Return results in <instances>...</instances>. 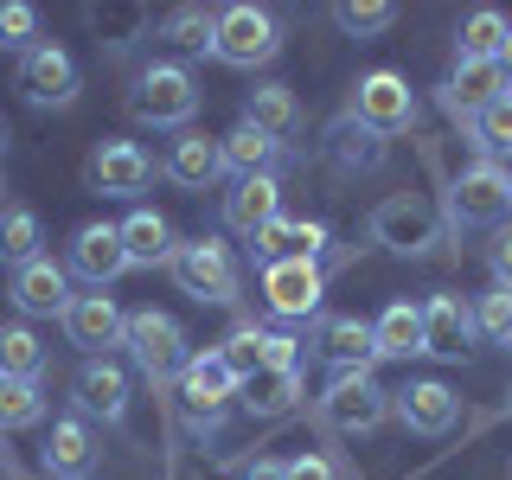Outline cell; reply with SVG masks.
<instances>
[{
  "instance_id": "obj_32",
  "label": "cell",
  "mask_w": 512,
  "mask_h": 480,
  "mask_svg": "<svg viewBox=\"0 0 512 480\" xmlns=\"http://www.w3.org/2000/svg\"><path fill=\"white\" fill-rule=\"evenodd\" d=\"M45 231H39V212H26V205H13V212H0V263L26 269L32 256H45Z\"/></svg>"
},
{
  "instance_id": "obj_23",
  "label": "cell",
  "mask_w": 512,
  "mask_h": 480,
  "mask_svg": "<svg viewBox=\"0 0 512 480\" xmlns=\"http://www.w3.org/2000/svg\"><path fill=\"white\" fill-rule=\"evenodd\" d=\"M512 84H506V71H500V58H461L455 64V77H448V109L455 116H480L487 103H500Z\"/></svg>"
},
{
  "instance_id": "obj_21",
  "label": "cell",
  "mask_w": 512,
  "mask_h": 480,
  "mask_svg": "<svg viewBox=\"0 0 512 480\" xmlns=\"http://www.w3.org/2000/svg\"><path fill=\"white\" fill-rule=\"evenodd\" d=\"M39 468H45V480H90L96 474V436H90L84 416H58Z\"/></svg>"
},
{
  "instance_id": "obj_9",
  "label": "cell",
  "mask_w": 512,
  "mask_h": 480,
  "mask_svg": "<svg viewBox=\"0 0 512 480\" xmlns=\"http://www.w3.org/2000/svg\"><path fill=\"white\" fill-rule=\"evenodd\" d=\"M320 295H327V276H320L314 256H276V263H263V308L276 320L320 314Z\"/></svg>"
},
{
  "instance_id": "obj_22",
  "label": "cell",
  "mask_w": 512,
  "mask_h": 480,
  "mask_svg": "<svg viewBox=\"0 0 512 480\" xmlns=\"http://www.w3.org/2000/svg\"><path fill=\"white\" fill-rule=\"evenodd\" d=\"M167 173L173 186H186V192H205V186H218V173H224V141L212 135H199V128H180V141H173V154H167Z\"/></svg>"
},
{
  "instance_id": "obj_40",
  "label": "cell",
  "mask_w": 512,
  "mask_h": 480,
  "mask_svg": "<svg viewBox=\"0 0 512 480\" xmlns=\"http://www.w3.org/2000/svg\"><path fill=\"white\" fill-rule=\"evenodd\" d=\"M39 45V13L26 7V0H0V52H32Z\"/></svg>"
},
{
  "instance_id": "obj_44",
  "label": "cell",
  "mask_w": 512,
  "mask_h": 480,
  "mask_svg": "<svg viewBox=\"0 0 512 480\" xmlns=\"http://www.w3.org/2000/svg\"><path fill=\"white\" fill-rule=\"evenodd\" d=\"M500 71H506V84H512V32H506V45H500Z\"/></svg>"
},
{
  "instance_id": "obj_10",
  "label": "cell",
  "mask_w": 512,
  "mask_h": 480,
  "mask_svg": "<svg viewBox=\"0 0 512 480\" xmlns=\"http://www.w3.org/2000/svg\"><path fill=\"white\" fill-rule=\"evenodd\" d=\"M352 122L372 128V135H404V128H416V90H410V77L365 71L359 77V96H352Z\"/></svg>"
},
{
  "instance_id": "obj_12",
  "label": "cell",
  "mask_w": 512,
  "mask_h": 480,
  "mask_svg": "<svg viewBox=\"0 0 512 480\" xmlns=\"http://www.w3.org/2000/svg\"><path fill=\"white\" fill-rule=\"evenodd\" d=\"M64 333H71V346H84L90 359H109V346H122V333H128V314L116 308V295L90 288V295H71Z\"/></svg>"
},
{
  "instance_id": "obj_35",
  "label": "cell",
  "mask_w": 512,
  "mask_h": 480,
  "mask_svg": "<svg viewBox=\"0 0 512 480\" xmlns=\"http://www.w3.org/2000/svg\"><path fill=\"white\" fill-rule=\"evenodd\" d=\"M506 32H512V20L506 13H493V7H474L468 20H461V58H500V45H506Z\"/></svg>"
},
{
  "instance_id": "obj_30",
  "label": "cell",
  "mask_w": 512,
  "mask_h": 480,
  "mask_svg": "<svg viewBox=\"0 0 512 480\" xmlns=\"http://www.w3.org/2000/svg\"><path fill=\"white\" fill-rule=\"evenodd\" d=\"M212 32H218V7H173L167 20H160V39L192 52V58L212 52Z\"/></svg>"
},
{
  "instance_id": "obj_11",
  "label": "cell",
  "mask_w": 512,
  "mask_h": 480,
  "mask_svg": "<svg viewBox=\"0 0 512 480\" xmlns=\"http://www.w3.org/2000/svg\"><path fill=\"white\" fill-rule=\"evenodd\" d=\"M77 58L64 52V45L52 39H39L32 52L20 58V90H26V103L32 109H64V103H77Z\"/></svg>"
},
{
  "instance_id": "obj_38",
  "label": "cell",
  "mask_w": 512,
  "mask_h": 480,
  "mask_svg": "<svg viewBox=\"0 0 512 480\" xmlns=\"http://www.w3.org/2000/svg\"><path fill=\"white\" fill-rule=\"evenodd\" d=\"M474 333H480L487 346H512V288L493 282L487 295L474 301Z\"/></svg>"
},
{
  "instance_id": "obj_31",
  "label": "cell",
  "mask_w": 512,
  "mask_h": 480,
  "mask_svg": "<svg viewBox=\"0 0 512 480\" xmlns=\"http://www.w3.org/2000/svg\"><path fill=\"white\" fill-rule=\"evenodd\" d=\"M45 372V346L26 320H7L0 327V378H39Z\"/></svg>"
},
{
  "instance_id": "obj_29",
  "label": "cell",
  "mask_w": 512,
  "mask_h": 480,
  "mask_svg": "<svg viewBox=\"0 0 512 480\" xmlns=\"http://www.w3.org/2000/svg\"><path fill=\"white\" fill-rule=\"evenodd\" d=\"M327 237L333 231L320 218H276L263 237H256V250H263L269 263H276V256H320V250H327Z\"/></svg>"
},
{
  "instance_id": "obj_20",
  "label": "cell",
  "mask_w": 512,
  "mask_h": 480,
  "mask_svg": "<svg viewBox=\"0 0 512 480\" xmlns=\"http://www.w3.org/2000/svg\"><path fill=\"white\" fill-rule=\"evenodd\" d=\"M13 308L64 320V308H71V269L52 263V256H32L26 269H13Z\"/></svg>"
},
{
  "instance_id": "obj_45",
  "label": "cell",
  "mask_w": 512,
  "mask_h": 480,
  "mask_svg": "<svg viewBox=\"0 0 512 480\" xmlns=\"http://www.w3.org/2000/svg\"><path fill=\"white\" fill-rule=\"evenodd\" d=\"M0 148H7V116H0Z\"/></svg>"
},
{
  "instance_id": "obj_46",
  "label": "cell",
  "mask_w": 512,
  "mask_h": 480,
  "mask_svg": "<svg viewBox=\"0 0 512 480\" xmlns=\"http://www.w3.org/2000/svg\"><path fill=\"white\" fill-rule=\"evenodd\" d=\"M506 410H512V391H506Z\"/></svg>"
},
{
  "instance_id": "obj_39",
  "label": "cell",
  "mask_w": 512,
  "mask_h": 480,
  "mask_svg": "<svg viewBox=\"0 0 512 480\" xmlns=\"http://www.w3.org/2000/svg\"><path fill=\"white\" fill-rule=\"evenodd\" d=\"M263 340H269V327H256V320H244V327H231V340H224V365H231L237 378H256L263 372Z\"/></svg>"
},
{
  "instance_id": "obj_41",
  "label": "cell",
  "mask_w": 512,
  "mask_h": 480,
  "mask_svg": "<svg viewBox=\"0 0 512 480\" xmlns=\"http://www.w3.org/2000/svg\"><path fill=\"white\" fill-rule=\"evenodd\" d=\"M282 480H340V468H333L327 455H314V448H308V455L288 461V474H282Z\"/></svg>"
},
{
  "instance_id": "obj_42",
  "label": "cell",
  "mask_w": 512,
  "mask_h": 480,
  "mask_svg": "<svg viewBox=\"0 0 512 480\" xmlns=\"http://www.w3.org/2000/svg\"><path fill=\"white\" fill-rule=\"evenodd\" d=\"M493 282L512 288V224H506L500 237H493Z\"/></svg>"
},
{
  "instance_id": "obj_36",
  "label": "cell",
  "mask_w": 512,
  "mask_h": 480,
  "mask_svg": "<svg viewBox=\"0 0 512 480\" xmlns=\"http://www.w3.org/2000/svg\"><path fill=\"white\" fill-rule=\"evenodd\" d=\"M333 160H340L346 173H372V167H384V135H372V128H359V122L333 128Z\"/></svg>"
},
{
  "instance_id": "obj_4",
  "label": "cell",
  "mask_w": 512,
  "mask_h": 480,
  "mask_svg": "<svg viewBox=\"0 0 512 480\" xmlns=\"http://www.w3.org/2000/svg\"><path fill=\"white\" fill-rule=\"evenodd\" d=\"M122 346H128V359H135V372L148 378V384H180L186 359H192V352H186V333H180V320L160 314V308H135V314H128Z\"/></svg>"
},
{
  "instance_id": "obj_1",
  "label": "cell",
  "mask_w": 512,
  "mask_h": 480,
  "mask_svg": "<svg viewBox=\"0 0 512 480\" xmlns=\"http://www.w3.org/2000/svg\"><path fill=\"white\" fill-rule=\"evenodd\" d=\"M167 269L180 282V295H192L199 308H231L244 295V269H237V250L224 237H186Z\"/></svg>"
},
{
  "instance_id": "obj_5",
  "label": "cell",
  "mask_w": 512,
  "mask_h": 480,
  "mask_svg": "<svg viewBox=\"0 0 512 480\" xmlns=\"http://www.w3.org/2000/svg\"><path fill=\"white\" fill-rule=\"evenodd\" d=\"M237 391H244V378L224 365L218 346H205V352H192V359H186V372H180V410H186V423L199 429V436H212V429L224 423V410L237 404Z\"/></svg>"
},
{
  "instance_id": "obj_14",
  "label": "cell",
  "mask_w": 512,
  "mask_h": 480,
  "mask_svg": "<svg viewBox=\"0 0 512 480\" xmlns=\"http://www.w3.org/2000/svg\"><path fill=\"white\" fill-rule=\"evenodd\" d=\"M148 180H154V154L141 141H103L90 154V186L103 199H135V192H148Z\"/></svg>"
},
{
  "instance_id": "obj_34",
  "label": "cell",
  "mask_w": 512,
  "mask_h": 480,
  "mask_svg": "<svg viewBox=\"0 0 512 480\" xmlns=\"http://www.w3.org/2000/svg\"><path fill=\"white\" fill-rule=\"evenodd\" d=\"M468 128H474V148H480V160H493V167H500V160H512V90L500 96V103H487V109H480V116H474Z\"/></svg>"
},
{
  "instance_id": "obj_25",
  "label": "cell",
  "mask_w": 512,
  "mask_h": 480,
  "mask_svg": "<svg viewBox=\"0 0 512 480\" xmlns=\"http://www.w3.org/2000/svg\"><path fill=\"white\" fill-rule=\"evenodd\" d=\"M122 250H128V269H160V263H173V250H180V237H173V224L160 218V212H128L122 224Z\"/></svg>"
},
{
  "instance_id": "obj_24",
  "label": "cell",
  "mask_w": 512,
  "mask_h": 480,
  "mask_svg": "<svg viewBox=\"0 0 512 480\" xmlns=\"http://www.w3.org/2000/svg\"><path fill=\"white\" fill-rule=\"evenodd\" d=\"M244 122L256 128V135H269L276 148H288V141L308 128V116H301V103H295V90H288V84H263V90H250Z\"/></svg>"
},
{
  "instance_id": "obj_27",
  "label": "cell",
  "mask_w": 512,
  "mask_h": 480,
  "mask_svg": "<svg viewBox=\"0 0 512 480\" xmlns=\"http://www.w3.org/2000/svg\"><path fill=\"white\" fill-rule=\"evenodd\" d=\"M372 340H378V359H416L423 352V308L416 301H391L372 320Z\"/></svg>"
},
{
  "instance_id": "obj_13",
  "label": "cell",
  "mask_w": 512,
  "mask_h": 480,
  "mask_svg": "<svg viewBox=\"0 0 512 480\" xmlns=\"http://www.w3.org/2000/svg\"><path fill=\"white\" fill-rule=\"evenodd\" d=\"M391 410L410 436H448L455 416H461V397L448 391L442 378H410L404 391H391Z\"/></svg>"
},
{
  "instance_id": "obj_33",
  "label": "cell",
  "mask_w": 512,
  "mask_h": 480,
  "mask_svg": "<svg viewBox=\"0 0 512 480\" xmlns=\"http://www.w3.org/2000/svg\"><path fill=\"white\" fill-rule=\"evenodd\" d=\"M39 423H45V384L0 378V429H39Z\"/></svg>"
},
{
  "instance_id": "obj_15",
  "label": "cell",
  "mask_w": 512,
  "mask_h": 480,
  "mask_svg": "<svg viewBox=\"0 0 512 480\" xmlns=\"http://www.w3.org/2000/svg\"><path fill=\"white\" fill-rule=\"evenodd\" d=\"M71 404H77V416L122 423V416H128V372L116 359H84L77 378H71Z\"/></svg>"
},
{
  "instance_id": "obj_19",
  "label": "cell",
  "mask_w": 512,
  "mask_h": 480,
  "mask_svg": "<svg viewBox=\"0 0 512 480\" xmlns=\"http://www.w3.org/2000/svg\"><path fill=\"white\" fill-rule=\"evenodd\" d=\"M474 346V308L461 295H429L423 301V352L429 359H461Z\"/></svg>"
},
{
  "instance_id": "obj_3",
  "label": "cell",
  "mask_w": 512,
  "mask_h": 480,
  "mask_svg": "<svg viewBox=\"0 0 512 480\" xmlns=\"http://www.w3.org/2000/svg\"><path fill=\"white\" fill-rule=\"evenodd\" d=\"M282 52V26L269 7L256 0H237V7H218V32H212V58L231 64V71H256Z\"/></svg>"
},
{
  "instance_id": "obj_16",
  "label": "cell",
  "mask_w": 512,
  "mask_h": 480,
  "mask_svg": "<svg viewBox=\"0 0 512 480\" xmlns=\"http://www.w3.org/2000/svg\"><path fill=\"white\" fill-rule=\"evenodd\" d=\"M71 276H84L90 288H109L128 269V250H122V231L116 224H77L71 231V256H64Z\"/></svg>"
},
{
  "instance_id": "obj_37",
  "label": "cell",
  "mask_w": 512,
  "mask_h": 480,
  "mask_svg": "<svg viewBox=\"0 0 512 480\" xmlns=\"http://www.w3.org/2000/svg\"><path fill=\"white\" fill-rule=\"evenodd\" d=\"M333 20H340L346 39H378V32L397 26V7H391V0H340Z\"/></svg>"
},
{
  "instance_id": "obj_17",
  "label": "cell",
  "mask_w": 512,
  "mask_h": 480,
  "mask_svg": "<svg viewBox=\"0 0 512 480\" xmlns=\"http://www.w3.org/2000/svg\"><path fill=\"white\" fill-rule=\"evenodd\" d=\"M276 218H282V180L276 173H256V180H237L231 192H224V224H231L237 237H250V244Z\"/></svg>"
},
{
  "instance_id": "obj_2",
  "label": "cell",
  "mask_w": 512,
  "mask_h": 480,
  "mask_svg": "<svg viewBox=\"0 0 512 480\" xmlns=\"http://www.w3.org/2000/svg\"><path fill=\"white\" fill-rule=\"evenodd\" d=\"M128 116L141 128H186L199 116V77L186 64H148L128 90Z\"/></svg>"
},
{
  "instance_id": "obj_28",
  "label": "cell",
  "mask_w": 512,
  "mask_h": 480,
  "mask_svg": "<svg viewBox=\"0 0 512 480\" xmlns=\"http://www.w3.org/2000/svg\"><path fill=\"white\" fill-rule=\"evenodd\" d=\"M282 167V148L269 135H256L250 122H237L231 135H224V173H237V180H256V173H276Z\"/></svg>"
},
{
  "instance_id": "obj_26",
  "label": "cell",
  "mask_w": 512,
  "mask_h": 480,
  "mask_svg": "<svg viewBox=\"0 0 512 480\" xmlns=\"http://www.w3.org/2000/svg\"><path fill=\"white\" fill-rule=\"evenodd\" d=\"M301 372H256V378H244V391H237V404H244L256 423H276V416H288L301 404Z\"/></svg>"
},
{
  "instance_id": "obj_43",
  "label": "cell",
  "mask_w": 512,
  "mask_h": 480,
  "mask_svg": "<svg viewBox=\"0 0 512 480\" xmlns=\"http://www.w3.org/2000/svg\"><path fill=\"white\" fill-rule=\"evenodd\" d=\"M282 474H288V461H269V455H256L244 468V480H282Z\"/></svg>"
},
{
  "instance_id": "obj_6",
  "label": "cell",
  "mask_w": 512,
  "mask_h": 480,
  "mask_svg": "<svg viewBox=\"0 0 512 480\" xmlns=\"http://www.w3.org/2000/svg\"><path fill=\"white\" fill-rule=\"evenodd\" d=\"M506 218H512V173L493 167V160L461 167L455 186H448V224L455 231H480V224H506Z\"/></svg>"
},
{
  "instance_id": "obj_7",
  "label": "cell",
  "mask_w": 512,
  "mask_h": 480,
  "mask_svg": "<svg viewBox=\"0 0 512 480\" xmlns=\"http://www.w3.org/2000/svg\"><path fill=\"white\" fill-rule=\"evenodd\" d=\"M384 416H391V391H384L372 372H340L320 391V423H327L333 436H372Z\"/></svg>"
},
{
  "instance_id": "obj_18",
  "label": "cell",
  "mask_w": 512,
  "mask_h": 480,
  "mask_svg": "<svg viewBox=\"0 0 512 480\" xmlns=\"http://www.w3.org/2000/svg\"><path fill=\"white\" fill-rule=\"evenodd\" d=\"M314 346H320V359L333 365V378H340V372H372V365H378L372 320H359V314H327Z\"/></svg>"
},
{
  "instance_id": "obj_8",
  "label": "cell",
  "mask_w": 512,
  "mask_h": 480,
  "mask_svg": "<svg viewBox=\"0 0 512 480\" xmlns=\"http://www.w3.org/2000/svg\"><path fill=\"white\" fill-rule=\"evenodd\" d=\"M372 244H384L391 256H429V250L442 244L436 205H423L416 192H391V199H378V212H372Z\"/></svg>"
}]
</instances>
